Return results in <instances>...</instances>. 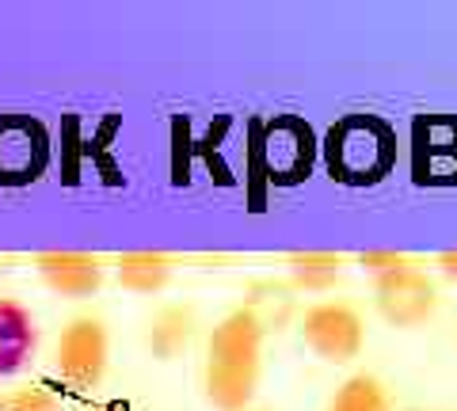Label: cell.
Wrapping results in <instances>:
<instances>
[{"label":"cell","instance_id":"6","mask_svg":"<svg viewBox=\"0 0 457 411\" xmlns=\"http://www.w3.org/2000/svg\"><path fill=\"white\" fill-rule=\"evenodd\" d=\"M46 160H50V141L38 122L0 119V183L4 187L35 183L46 172Z\"/></svg>","mask_w":457,"mask_h":411},{"label":"cell","instance_id":"13","mask_svg":"<svg viewBox=\"0 0 457 411\" xmlns=\"http://www.w3.org/2000/svg\"><path fill=\"white\" fill-rule=\"evenodd\" d=\"M294 286H286V282H252L245 297V308L263 332H282L294 316Z\"/></svg>","mask_w":457,"mask_h":411},{"label":"cell","instance_id":"11","mask_svg":"<svg viewBox=\"0 0 457 411\" xmlns=\"http://www.w3.org/2000/svg\"><path fill=\"white\" fill-rule=\"evenodd\" d=\"M195 328H198V316H195L191 305H164L149 324L145 347L153 350V358L171 362V358H179V354L191 347Z\"/></svg>","mask_w":457,"mask_h":411},{"label":"cell","instance_id":"20","mask_svg":"<svg viewBox=\"0 0 457 411\" xmlns=\"http://www.w3.org/2000/svg\"><path fill=\"white\" fill-rule=\"evenodd\" d=\"M411 411H416V407H411Z\"/></svg>","mask_w":457,"mask_h":411},{"label":"cell","instance_id":"1","mask_svg":"<svg viewBox=\"0 0 457 411\" xmlns=\"http://www.w3.org/2000/svg\"><path fill=\"white\" fill-rule=\"evenodd\" d=\"M263 339L267 332L245 305L213 324L206 339L203 389L218 411H245L255 400L263 374Z\"/></svg>","mask_w":457,"mask_h":411},{"label":"cell","instance_id":"18","mask_svg":"<svg viewBox=\"0 0 457 411\" xmlns=\"http://www.w3.org/2000/svg\"><path fill=\"white\" fill-rule=\"evenodd\" d=\"M438 271L446 275L450 282H457V251H442L438 255Z\"/></svg>","mask_w":457,"mask_h":411},{"label":"cell","instance_id":"7","mask_svg":"<svg viewBox=\"0 0 457 411\" xmlns=\"http://www.w3.org/2000/svg\"><path fill=\"white\" fill-rule=\"evenodd\" d=\"M35 267H38L42 286L69 297V301L92 297L107 278L104 259L88 255V251H42V255H35Z\"/></svg>","mask_w":457,"mask_h":411},{"label":"cell","instance_id":"16","mask_svg":"<svg viewBox=\"0 0 457 411\" xmlns=\"http://www.w3.org/2000/svg\"><path fill=\"white\" fill-rule=\"evenodd\" d=\"M0 411H57V400L54 392L31 385V389H16L0 396Z\"/></svg>","mask_w":457,"mask_h":411},{"label":"cell","instance_id":"17","mask_svg":"<svg viewBox=\"0 0 457 411\" xmlns=\"http://www.w3.org/2000/svg\"><path fill=\"white\" fill-rule=\"evenodd\" d=\"M359 263L378 278V275H385V271H396V267H404L408 255H400V251H362Z\"/></svg>","mask_w":457,"mask_h":411},{"label":"cell","instance_id":"14","mask_svg":"<svg viewBox=\"0 0 457 411\" xmlns=\"http://www.w3.org/2000/svg\"><path fill=\"white\" fill-rule=\"evenodd\" d=\"M294 290H332L343 271V255L336 251H294L286 255Z\"/></svg>","mask_w":457,"mask_h":411},{"label":"cell","instance_id":"4","mask_svg":"<svg viewBox=\"0 0 457 411\" xmlns=\"http://www.w3.org/2000/svg\"><path fill=\"white\" fill-rule=\"evenodd\" d=\"M374 305L393 328H416L438 308V286L431 275L408 259L396 271L374 278Z\"/></svg>","mask_w":457,"mask_h":411},{"label":"cell","instance_id":"12","mask_svg":"<svg viewBox=\"0 0 457 411\" xmlns=\"http://www.w3.org/2000/svg\"><path fill=\"white\" fill-rule=\"evenodd\" d=\"M171 271H176V259L164 251H126L114 263V282L130 293H161Z\"/></svg>","mask_w":457,"mask_h":411},{"label":"cell","instance_id":"10","mask_svg":"<svg viewBox=\"0 0 457 411\" xmlns=\"http://www.w3.org/2000/svg\"><path fill=\"white\" fill-rule=\"evenodd\" d=\"M38 350V324L16 297H0V381L31 366Z\"/></svg>","mask_w":457,"mask_h":411},{"label":"cell","instance_id":"15","mask_svg":"<svg viewBox=\"0 0 457 411\" xmlns=\"http://www.w3.org/2000/svg\"><path fill=\"white\" fill-rule=\"evenodd\" d=\"M328 411H389V392H385V385L378 377L354 374L339 385Z\"/></svg>","mask_w":457,"mask_h":411},{"label":"cell","instance_id":"19","mask_svg":"<svg viewBox=\"0 0 457 411\" xmlns=\"http://www.w3.org/2000/svg\"><path fill=\"white\" fill-rule=\"evenodd\" d=\"M92 411H130V407H122V404H99V407H92Z\"/></svg>","mask_w":457,"mask_h":411},{"label":"cell","instance_id":"8","mask_svg":"<svg viewBox=\"0 0 457 411\" xmlns=\"http://www.w3.org/2000/svg\"><path fill=\"white\" fill-rule=\"evenodd\" d=\"M267 172L275 183H297L312 168V134L297 119H278L267 126Z\"/></svg>","mask_w":457,"mask_h":411},{"label":"cell","instance_id":"5","mask_svg":"<svg viewBox=\"0 0 457 411\" xmlns=\"http://www.w3.org/2000/svg\"><path fill=\"white\" fill-rule=\"evenodd\" d=\"M111 358V335L99 316H73L57 339V374L77 389H92L104 381Z\"/></svg>","mask_w":457,"mask_h":411},{"label":"cell","instance_id":"3","mask_svg":"<svg viewBox=\"0 0 457 411\" xmlns=\"http://www.w3.org/2000/svg\"><path fill=\"white\" fill-rule=\"evenodd\" d=\"M302 339L317 358L343 366L359 358V350L366 343V324L359 316V308H351L347 301H317L302 316Z\"/></svg>","mask_w":457,"mask_h":411},{"label":"cell","instance_id":"9","mask_svg":"<svg viewBox=\"0 0 457 411\" xmlns=\"http://www.w3.org/2000/svg\"><path fill=\"white\" fill-rule=\"evenodd\" d=\"M416 183H457V122L420 119L416 122Z\"/></svg>","mask_w":457,"mask_h":411},{"label":"cell","instance_id":"2","mask_svg":"<svg viewBox=\"0 0 457 411\" xmlns=\"http://www.w3.org/2000/svg\"><path fill=\"white\" fill-rule=\"evenodd\" d=\"M328 172L339 183L362 187V183H378L396 160V134L381 119L351 115L339 126H332L324 145Z\"/></svg>","mask_w":457,"mask_h":411}]
</instances>
